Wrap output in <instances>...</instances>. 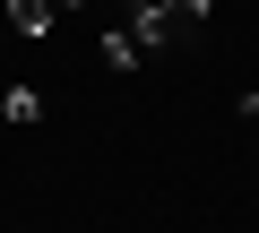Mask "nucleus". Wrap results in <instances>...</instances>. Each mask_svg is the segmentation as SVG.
Segmentation results:
<instances>
[{"label": "nucleus", "mask_w": 259, "mask_h": 233, "mask_svg": "<svg viewBox=\"0 0 259 233\" xmlns=\"http://www.w3.org/2000/svg\"><path fill=\"white\" fill-rule=\"evenodd\" d=\"M130 35H139V52H173V43H190L199 26H207V9L216 0H130Z\"/></svg>", "instance_id": "nucleus-1"}, {"label": "nucleus", "mask_w": 259, "mask_h": 233, "mask_svg": "<svg viewBox=\"0 0 259 233\" xmlns=\"http://www.w3.org/2000/svg\"><path fill=\"white\" fill-rule=\"evenodd\" d=\"M9 26H18L26 43H44V35H52V0H9Z\"/></svg>", "instance_id": "nucleus-2"}, {"label": "nucleus", "mask_w": 259, "mask_h": 233, "mask_svg": "<svg viewBox=\"0 0 259 233\" xmlns=\"http://www.w3.org/2000/svg\"><path fill=\"white\" fill-rule=\"evenodd\" d=\"M35 112H44V86H9V95H0V121H9V130H26Z\"/></svg>", "instance_id": "nucleus-3"}, {"label": "nucleus", "mask_w": 259, "mask_h": 233, "mask_svg": "<svg viewBox=\"0 0 259 233\" xmlns=\"http://www.w3.org/2000/svg\"><path fill=\"white\" fill-rule=\"evenodd\" d=\"M104 61H112V69H121V78H130V69H139V61H147V52H139V35H121V26H112V35H104Z\"/></svg>", "instance_id": "nucleus-4"}, {"label": "nucleus", "mask_w": 259, "mask_h": 233, "mask_svg": "<svg viewBox=\"0 0 259 233\" xmlns=\"http://www.w3.org/2000/svg\"><path fill=\"white\" fill-rule=\"evenodd\" d=\"M233 112H242V121H259V86H250V95H233Z\"/></svg>", "instance_id": "nucleus-5"}, {"label": "nucleus", "mask_w": 259, "mask_h": 233, "mask_svg": "<svg viewBox=\"0 0 259 233\" xmlns=\"http://www.w3.org/2000/svg\"><path fill=\"white\" fill-rule=\"evenodd\" d=\"M52 9H87V0H52Z\"/></svg>", "instance_id": "nucleus-6"}, {"label": "nucleus", "mask_w": 259, "mask_h": 233, "mask_svg": "<svg viewBox=\"0 0 259 233\" xmlns=\"http://www.w3.org/2000/svg\"><path fill=\"white\" fill-rule=\"evenodd\" d=\"M0 130H9V121H0Z\"/></svg>", "instance_id": "nucleus-7"}]
</instances>
